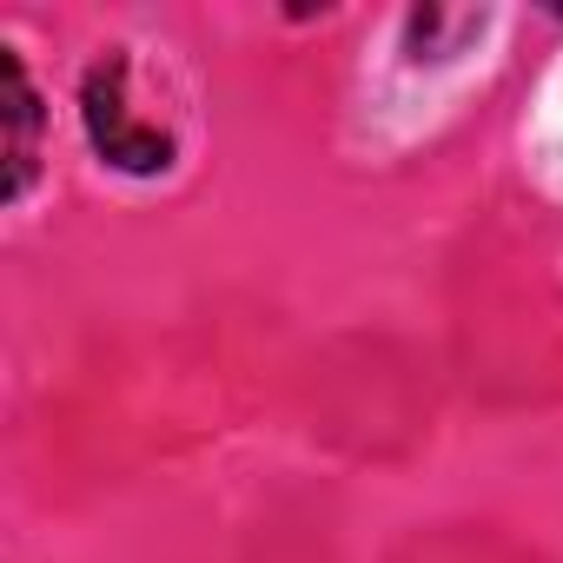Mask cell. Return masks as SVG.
<instances>
[{
    "label": "cell",
    "mask_w": 563,
    "mask_h": 563,
    "mask_svg": "<svg viewBox=\"0 0 563 563\" xmlns=\"http://www.w3.org/2000/svg\"><path fill=\"white\" fill-rule=\"evenodd\" d=\"M126 80H133V67H126L120 47H107V54L87 67V80H80V120H87V140H93L100 166H113V173H133V179L173 173V153H179V146H173V133H159V126H146V120L133 113Z\"/></svg>",
    "instance_id": "6da1fadb"
},
{
    "label": "cell",
    "mask_w": 563,
    "mask_h": 563,
    "mask_svg": "<svg viewBox=\"0 0 563 563\" xmlns=\"http://www.w3.org/2000/svg\"><path fill=\"white\" fill-rule=\"evenodd\" d=\"M0 87H8V93H0V120H8V179H0V199L21 206L34 173H41V126H47L21 47H0Z\"/></svg>",
    "instance_id": "7a4b0ae2"
}]
</instances>
